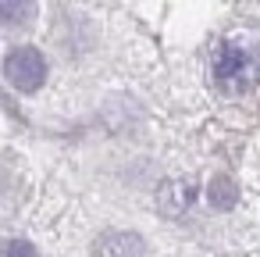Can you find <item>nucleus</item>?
I'll return each instance as SVG.
<instances>
[{"label": "nucleus", "mask_w": 260, "mask_h": 257, "mask_svg": "<svg viewBox=\"0 0 260 257\" xmlns=\"http://www.w3.org/2000/svg\"><path fill=\"white\" fill-rule=\"evenodd\" d=\"M93 253L96 257H146V243L136 232H104Z\"/></svg>", "instance_id": "nucleus-3"}, {"label": "nucleus", "mask_w": 260, "mask_h": 257, "mask_svg": "<svg viewBox=\"0 0 260 257\" xmlns=\"http://www.w3.org/2000/svg\"><path fill=\"white\" fill-rule=\"evenodd\" d=\"M207 200H210L214 211H232L235 200H239V186H235L228 175H217V179H210V186H207Z\"/></svg>", "instance_id": "nucleus-5"}, {"label": "nucleus", "mask_w": 260, "mask_h": 257, "mask_svg": "<svg viewBox=\"0 0 260 257\" xmlns=\"http://www.w3.org/2000/svg\"><path fill=\"white\" fill-rule=\"evenodd\" d=\"M4 79L22 90V93H32L43 86L47 79V58L36 50V47H15L8 58H4Z\"/></svg>", "instance_id": "nucleus-2"}, {"label": "nucleus", "mask_w": 260, "mask_h": 257, "mask_svg": "<svg viewBox=\"0 0 260 257\" xmlns=\"http://www.w3.org/2000/svg\"><path fill=\"white\" fill-rule=\"evenodd\" d=\"M260 75V47L246 40H224L214 50V79L228 93H246Z\"/></svg>", "instance_id": "nucleus-1"}, {"label": "nucleus", "mask_w": 260, "mask_h": 257, "mask_svg": "<svg viewBox=\"0 0 260 257\" xmlns=\"http://www.w3.org/2000/svg\"><path fill=\"white\" fill-rule=\"evenodd\" d=\"M32 11H36L32 4H0V22H22Z\"/></svg>", "instance_id": "nucleus-7"}, {"label": "nucleus", "mask_w": 260, "mask_h": 257, "mask_svg": "<svg viewBox=\"0 0 260 257\" xmlns=\"http://www.w3.org/2000/svg\"><path fill=\"white\" fill-rule=\"evenodd\" d=\"M0 257H36V246L25 239H11V243L0 246Z\"/></svg>", "instance_id": "nucleus-6"}, {"label": "nucleus", "mask_w": 260, "mask_h": 257, "mask_svg": "<svg viewBox=\"0 0 260 257\" xmlns=\"http://www.w3.org/2000/svg\"><path fill=\"white\" fill-rule=\"evenodd\" d=\"M189 204H192V186H189V182H182V179L164 182V186H160V193H157V207H160L168 218H178Z\"/></svg>", "instance_id": "nucleus-4"}]
</instances>
